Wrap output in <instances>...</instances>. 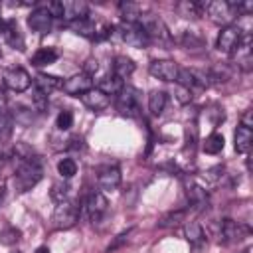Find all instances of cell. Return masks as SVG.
Returning a JSON list of instances; mask_svg holds the SVG:
<instances>
[{"label": "cell", "mask_w": 253, "mask_h": 253, "mask_svg": "<svg viewBox=\"0 0 253 253\" xmlns=\"http://www.w3.org/2000/svg\"><path fill=\"white\" fill-rule=\"evenodd\" d=\"M148 71H150L152 77H156V79H160V81H166V83H172V81L178 79L180 67H178V63L172 61V59H154V61H150Z\"/></svg>", "instance_id": "cell-9"}, {"label": "cell", "mask_w": 253, "mask_h": 253, "mask_svg": "<svg viewBox=\"0 0 253 253\" xmlns=\"http://www.w3.org/2000/svg\"><path fill=\"white\" fill-rule=\"evenodd\" d=\"M2 36H4V40H6L14 49L24 51L26 42H24V36H22V32H20L16 20H6V22H4V26H2Z\"/></svg>", "instance_id": "cell-17"}, {"label": "cell", "mask_w": 253, "mask_h": 253, "mask_svg": "<svg viewBox=\"0 0 253 253\" xmlns=\"http://www.w3.org/2000/svg\"><path fill=\"white\" fill-rule=\"evenodd\" d=\"M57 172L63 180H69L77 174V162L73 158H63V160L57 162Z\"/></svg>", "instance_id": "cell-34"}, {"label": "cell", "mask_w": 253, "mask_h": 253, "mask_svg": "<svg viewBox=\"0 0 253 253\" xmlns=\"http://www.w3.org/2000/svg\"><path fill=\"white\" fill-rule=\"evenodd\" d=\"M51 20L53 16L49 14L47 6H40L28 16V26L38 34H47L51 30Z\"/></svg>", "instance_id": "cell-15"}, {"label": "cell", "mask_w": 253, "mask_h": 253, "mask_svg": "<svg viewBox=\"0 0 253 253\" xmlns=\"http://www.w3.org/2000/svg\"><path fill=\"white\" fill-rule=\"evenodd\" d=\"M55 126L59 130H69L73 126V113L71 111H61L55 119Z\"/></svg>", "instance_id": "cell-38"}, {"label": "cell", "mask_w": 253, "mask_h": 253, "mask_svg": "<svg viewBox=\"0 0 253 253\" xmlns=\"http://www.w3.org/2000/svg\"><path fill=\"white\" fill-rule=\"evenodd\" d=\"M134 67H136L134 61H132L130 57H126V55H117V57L113 59V75H117V77L123 79V81L132 75Z\"/></svg>", "instance_id": "cell-22"}, {"label": "cell", "mask_w": 253, "mask_h": 253, "mask_svg": "<svg viewBox=\"0 0 253 253\" xmlns=\"http://www.w3.org/2000/svg\"><path fill=\"white\" fill-rule=\"evenodd\" d=\"M136 24L142 28V32L146 34L148 42H160V43H166L172 40L170 32H168V26L164 24V20L152 12H142L136 20Z\"/></svg>", "instance_id": "cell-3"}, {"label": "cell", "mask_w": 253, "mask_h": 253, "mask_svg": "<svg viewBox=\"0 0 253 253\" xmlns=\"http://www.w3.org/2000/svg\"><path fill=\"white\" fill-rule=\"evenodd\" d=\"M241 253H249V249H245V251H241Z\"/></svg>", "instance_id": "cell-48"}, {"label": "cell", "mask_w": 253, "mask_h": 253, "mask_svg": "<svg viewBox=\"0 0 253 253\" xmlns=\"http://www.w3.org/2000/svg\"><path fill=\"white\" fill-rule=\"evenodd\" d=\"M113 34L119 36L121 42H125L126 45H132V47H144L148 43L146 34L142 32V28L136 22H123L121 26L113 28Z\"/></svg>", "instance_id": "cell-7"}, {"label": "cell", "mask_w": 253, "mask_h": 253, "mask_svg": "<svg viewBox=\"0 0 253 253\" xmlns=\"http://www.w3.org/2000/svg\"><path fill=\"white\" fill-rule=\"evenodd\" d=\"M8 107V95H6V89L0 87V111H6Z\"/></svg>", "instance_id": "cell-43"}, {"label": "cell", "mask_w": 253, "mask_h": 253, "mask_svg": "<svg viewBox=\"0 0 253 253\" xmlns=\"http://www.w3.org/2000/svg\"><path fill=\"white\" fill-rule=\"evenodd\" d=\"M14 130V117L8 111H0V144L12 136Z\"/></svg>", "instance_id": "cell-32"}, {"label": "cell", "mask_w": 253, "mask_h": 253, "mask_svg": "<svg viewBox=\"0 0 253 253\" xmlns=\"http://www.w3.org/2000/svg\"><path fill=\"white\" fill-rule=\"evenodd\" d=\"M229 55L233 57V61H235V65L239 69L249 71L251 69V61H253V57H251V36L243 34V38L239 40V43L233 47V51Z\"/></svg>", "instance_id": "cell-13"}, {"label": "cell", "mask_w": 253, "mask_h": 253, "mask_svg": "<svg viewBox=\"0 0 253 253\" xmlns=\"http://www.w3.org/2000/svg\"><path fill=\"white\" fill-rule=\"evenodd\" d=\"M174 95H176V99H178L182 105H186V103H190V101H192V91H190V89H186V87H182V85H176Z\"/></svg>", "instance_id": "cell-40"}, {"label": "cell", "mask_w": 253, "mask_h": 253, "mask_svg": "<svg viewBox=\"0 0 253 253\" xmlns=\"http://www.w3.org/2000/svg\"><path fill=\"white\" fill-rule=\"evenodd\" d=\"M67 194H69V184H67V182H57V184H53V186H51V192H49V196H51V200H53L55 204L65 202V200H67Z\"/></svg>", "instance_id": "cell-36"}, {"label": "cell", "mask_w": 253, "mask_h": 253, "mask_svg": "<svg viewBox=\"0 0 253 253\" xmlns=\"http://www.w3.org/2000/svg\"><path fill=\"white\" fill-rule=\"evenodd\" d=\"M251 142H253V130L249 126H243L239 125L235 128V134H233V146L239 154H247L249 148H251Z\"/></svg>", "instance_id": "cell-19"}, {"label": "cell", "mask_w": 253, "mask_h": 253, "mask_svg": "<svg viewBox=\"0 0 253 253\" xmlns=\"http://www.w3.org/2000/svg\"><path fill=\"white\" fill-rule=\"evenodd\" d=\"M67 26H69L77 36H83V38H97V24H95L91 18L75 20V22H69Z\"/></svg>", "instance_id": "cell-25"}, {"label": "cell", "mask_w": 253, "mask_h": 253, "mask_svg": "<svg viewBox=\"0 0 253 253\" xmlns=\"http://www.w3.org/2000/svg\"><path fill=\"white\" fill-rule=\"evenodd\" d=\"M85 210H87L89 219L93 223H99L103 219V215L107 213V210H109V202H107L105 194L99 192V190H93L85 200Z\"/></svg>", "instance_id": "cell-10"}, {"label": "cell", "mask_w": 253, "mask_h": 253, "mask_svg": "<svg viewBox=\"0 0 253 253\" xmlns=\"http://www.w3.org/2000/svg\"><path fill=\"white\" fill-rule=\"evenodd\" d=\"M130 233H132V229H126V231H123V233H119V235L115 237V241H113V243L109 245V249H107V251H113V249H117L119 245H123V243H125V241L128 239V235H130Z\"/></svg>", "instance_id": "cell-41"}, {"label": "cell", "mask_w": 253, "mask_h": 253, "mask_svg": "<svg viewBox=\"0 0 253 253\" xmlns=\"http://www.w3.org/2000/svg\"><path fill=\"white\" fill-rule=\"evenodd\" d=\"M10 253H22V251H10Z\"/></svg>", "instance_id": "cell-47"}, {"label": "cell", "mask_w": 253, "mask_h": 253, "mask_svg": "<svg viewBox=\"0 0 253 253\" xmlns=\"http://www.w3.org/2000/svg\"><path fill=\"white\" fill-rule=\"evenodd\" d=\"M61 83H63V81H61L59 77H55V75H47V73H38V75L34 77V85H36V89L42 91L43 95L53 93L55 89L61 87Z\"/></svg>", "instance_id": "cell-20"}, {"label": "cell", "mask_w": 253, "mask_h": 253, "mask_svg": "<svg viewBox=\"0 0 253 253\" xmlns=\"http://www.w3.org/2000/svg\"><path fill=\"white\" fill-rule=\"evenodd\" d=\"M166 101H168V95H166L164 91H152V93L148 95V111H150L154 117H158V115L164 111Z\"/></svg>", "instance_id": "cell-29"}, {"label": "cell", "mask_w": 253, "mask_h": 253, "mask_svg": "<svg viewBox=\"0 0 253 253\" xmlns=\"http://www.w3.org/2000/svg\"><path fill=\"white\" fill-rule=\"evenodd\" d=\"M97 184L101 190H107V192L117 190L121 186V170L117 166H105L97 176Z\"/></svg>", "instance_id": "cell-18"}, {"label": "cell", "mask_w": 253, "mask_h": 253, "mask_svg": "<svg viewBox=\"0 0 253 253\" xmlns=\"http://www.w3.org/2000/svg\"><path fill=\"white\" fill-rule=\"evenodd\" d=\"M210 16L211 22L219 24L221 28L223 26H229L233 22V18H237V6L235 2H227V0H215V2H208L206 6V12Z\"/></svg>", "instance_id": "cell-5"}, {"label": "cell", "mask_w": 253, "mask_h": 253, "mask_svg": "<svg viewBox=\"0 0 253 253\" xmlns=\"http://www.w3.org/2000/svg\"><path fill=\"white\" fill-rule=\"evenodd\" d=\"M119 10H121L123 22H136L138 16L142 14V8L138 4H132V2H121L119 4Z\"/></svg>", "instance_id": "cell-33"}, {"label": "cell", "mask_w": 253, "mask_h": 253, "mask_svg": "<svg viewBox=\"0 0 253 253\" xmlns=\"http://www.w3.org/2000/svg\"><path fill=\"white\" fill-rule=\"evenodd\" d=\"M36 253H49V247H47V245H40V247L36 249Z\"/></svg>", "instance_id": "cell-45"}, {"label": "cell", "mask_w": 253, "mask_h": 253, "mask_svg": "<svg viewBox=\"0 0 253 253\" xmlns=\"http://www.w3.org/2000/svg\"><path fill=\"white\" fill-rule=\"evenodd\" d=\"M79 215H81V210L77 206V202H71V200H65V202H59L53 210V225L57 229H71L77 221H79Z\"/></svg>", "instance_id": "cell-4"}, {"label": "cell", "mask_w": 253, "mask_h": 253, "mask_svg": "<svg viewBox=\"0 0 253 253\" xmlns=\"http://www.w3.org/2000/svg\"><path fill=\"white\" fill-rule=\"evenodd\" d=\"M223 144H225L223 134H219V132H211V134L206 136L202 148H204L206 154H219V152L223 150Z\"/></svg>", "instance_id": "cell-28"}, {"label": "cell", "mask_w": 253, "mask_h": 253, "mask_svg": "<svg viewBox=\"0 0 253 253\" xmlns=\"http://www.w3.org/2000/svg\"><path fill=\"white\" fill-rule=\"evenodd\" d=\"M4 85H6L10 91H14V93H24V91L30 89L32 77H30L28 71L22 69V67H10V69H6V73H4Z\"/></svg>", "instance_id": "cell-11"}, {"label": "cell", "mask_w": 253, "mask_h": 253, "mask_svg": "<svg viewBox=\"0 0 253 253\" xmlns=\"http://www.w3.org/2000/svg\"><path fill=\"white\" fill-rule=\"evenodd\" d=\"M186 196H188L190 204H192L196 210H204V208H208V204H210L208 192H206L202 186H198V184H188V186H186Z\"/></svg>", "instance_id": "cell-21"}, {"label": "cell", "mask_w": 253, "mask_h": 253, "mask_svg": "<svg viewBox=\"0 0 253 253\" xmlns=\"http://www.w3.org/2000/svg\"><path fill=\"white\" fill-rule=\"evenodd\" d=\"M243 38V30L235 24H229V26H223L221 32L217 34V40H215V47L221 51V53H231L233 47L239 43V40Z\"/></svg>", "instance_id": "cell-8"}, {"label": "cell", "mask_w": 253, "mask_h": 253, "mask_svg": "<svg viewBox=\"0 0 253 253\" xmlns=\"http://www.w3.org/2000/svg\"><path fill=\"white\" fill-rule=\"evenodd\" d=\"M43 176L42 160H24L16 162V172H14V186L20 194L30 192Z\"/></svg>", "instance_id": "cell-1"}, {"label": "cell", "mask_w": 253, "mask_h": 253, "mask_svg": "<svg viewBox=\"0 0 253 253\" xmlns=\"http://www.w3.org/2000/svg\"><path fill=\"white\" fill-rule=\"evenodd\" d=\"M213 233H215L219 243L227 245V243H235V241H241V239L249 237L251 227L241 223V221H233L229 217H223V219L213 223Z\"/></svg>", "instance_id": "cell-2"}, {"label": "cell", "mask_w": 253, "mask_h": 253, "mask_svg": "<svg viewBox=\"0 0 253 253\" xmlns=\"http://www.w3.org/2000/svg\"><path fill=\"white\" fill-rule=\"evenodd\" d=\"M93 87V77L87 75V73H75L71 77H67L63 83H61V89L71 95V97H81L83 93H87L89 89Z\"/></svg>", "instance_id": "cell-12"}, {"label": "cell", "mask_w": 253, "mask_h": 253, "mask_svg": "<svg viewBox=\"0 0 253 253\" xmlns=\"http://www.w3.org/2000/svg\"><path fill=\"white\" fill-rule=\"evenodd\" d=\"M186 210H172V211H166L160 219H158V227H176L180 225L184 219H186Z\"/></svg>", "instance_id": "cell-30"}, {"label": "cell", "mask_w": 253, "mask_h": 253, "mask_svg": "<svg viewBox=\"0 0 253 253\" xmlns=\"http://www.w3.org/2000/svg\"><path fill=\"white\" fill-rule=\"evenodd\" d=\"M208 75H210V81H211V83H227V81L231 79L233 71H231V67H229V65L219 63V65H215V67L208 69Z\"/></svg>", "instance_id": "cell-31"}, {"label": "cell", "mask_w": 253, "mask_h": 253, "mask_svg": "<svg viewBox=\"0 0 253 253\" xmlns=\"http://www.w3.org/2000/svg\"><path fill=\"white\" fill-rule=\"evenodd\" d=\"M59 57V51L55 47H40L34 55H32V65L36 67H45V65H51L55 63Z\"/></svg>", "instance_id": "cell-24"}, {"label": "cell", "mask_w": 253, "mask_h": 253, "mask_svg": "<svg viewBox=\"0 0 253 253\" xmlns=\"http://www.w3.org/2000/svg\"><path fill=\"white\" fill-rule=\"evenodd\" d=\"M61 10H63L61 20H65L67 24L89 18V6L83 0H61Z\"/></svg>", "instance_id": "cell-14"}, {"label": "cell", "mask_w": 253, "mask_h": 253, "mask_svg": "<svg viewBox=\"0 0 253 253\" xmlns=\"http://www.w3.org/2000/svg\"><path fill=\"white\" fill-rule=\"evenodd\" d=\"M178 42H180L182 47H186V49H200V47L204 45V42H202L200 38H196L194 34H190V32H184Z\"/></svg>", "instance_id": "cell-37"}, {"label": "cell", "mask_w": 253, "mask_h": 253, "mask_svg": "<svg viewBox=\"0 0 253 253\" xmlns=\"http://www.w3.org/2000/svg\"><path fill=\"white\" fill-rule=\"evenodd\" d=\"M125 87V83H123V79H119L117 75H107V77H103L101 81H99V85H97V89H101L105 95H119V91Z\"/></svg>", "instance_id": "cell-26"}, {"label": "cell", "mask_w": 253, "mask_h": 253, "mask_svg": "<svg viewBox=\"0 0 253 253\" xmlns=\"http://www.w3.org/2000/svg\"><path fill=\"white\" fill-rule=\"evenodd\" d=\"M32 103H34V107H36V111L38 113H43L45 109H47V95H43L42 91H34V97H32Z\"/></svg>", "instance_id": "cell-39"}, {"label": "cell", "mask_w": 253, "mask_h": 253, "mask_svg": "<svg viewBox=\"0 0 253 253\" xmlns=\"http://www.w3.org/2000/svg\"><path fill=\"white\" fill-rule=\"evenodd\" d=\"M20 229L18 227H14V225H8V227H4L2 231H0V243L2 245H14V243H18L20 241Z\"/></svg>", "instance_id": "cell-35"}, {"label": "cell", "mask_w": 253, "mask_h": 253, "mask_svg": "<svg viewBox=\"0 0 253 253\" xmlns=\"http://www.w3.org/2000/svg\"><path fill=\"white\" fill-rule=\"evenodd\" d=\"M117 111L123 117H138L140 111V91L125 85L117 95Z\"/></svg>", "instance_id": "cell-6"}, {"label": "cell", "mask_w": 253, "mask_h": 253, "mask_svg": "<svg viewBox=\"0 0 253 253\" xmlns=\"http://www.w3.org/2000/svg\"><path fill=\"white\" fill-rule=\"evenodd\" d=\"M4 194H6V184H4V182H0V202H2Z\"/></svg>", "instance_id": "cell-46"}, {"label": "cell", "mask_w": 253, "mask_h": 253, "mask_svg": "<svg viewBox=\"0 0 253 253\" xmlns=\"http://www.w3.org/2000/svg\"><path fill=\"white\" fill-rule=\"evenodd\" d=\"M184 235H186V239H188L192 245H196V247L204 245V241H206V233H204L202 225L196 223V221L186 223V227H184Z\"/></svg>", "instance_id": "cell-27"}, {"label": "cell", "mask_w": 253, "mask_h": 253, "mask_svg": "<svg viewBox=\"0 0 253 253\" xmlns=\"http://www.w3.org/2000/svg\"><path fill=\"white\" fill-rule=\"evenodd\" d=\"M206 6H208V2L184 0V2H180V4L176 6V10H178V12H180L184 18H200V16H204Z\"/></svg>", "instance_id": "cell-23"}, {"label": "cell", "mask_w": 253, "mask_h": 253, "mask_svg": "<svg viewBox=\"0 0 253 253\" xmlns=\"http://www.w3.org/2000/svg\"><path fill=\"white\" fill-rule=\"evenodd\" d=\"M81 101H83V105H85L87 109H91V111L99 113V111H103V109H107V107H109L111 97H109V95H105L101 89L91 87L87 93H83V95H81Z\"/></svg>", "instance_id": "cell-16"}, {"label": "cell", "mask_w": 253, "mask_h": 253, "mask_svg": "<svg viewBox=\"0 0 253 253\" xmlns=\"http://www.w3.org/2000/svg\"><path fill=\"white\" fill-rule=\"evenodd\" d=\"M241 125H243V126H249V128L253 126V121H251V111H245V113H243V117H241Z\"/></svg>", "instance_id": "cell-44"}, {"label": "cell", "mask_w": 253, "mask_h": 253, "mask_svg": "<svg viewBox=\"0 0 253 253\" xmlns=\"http://www.w3.org/2000/svg\"><path fill=\"white\" fill-rule=\"evenodd\" d=\"M97 67H99V65H97V59H93V57H91V59H87V61H85L83 73H87V75H91V77H93V75H95V71H97Z\"/></svg>", "instance_id": "cell-42"}]
</instances>
